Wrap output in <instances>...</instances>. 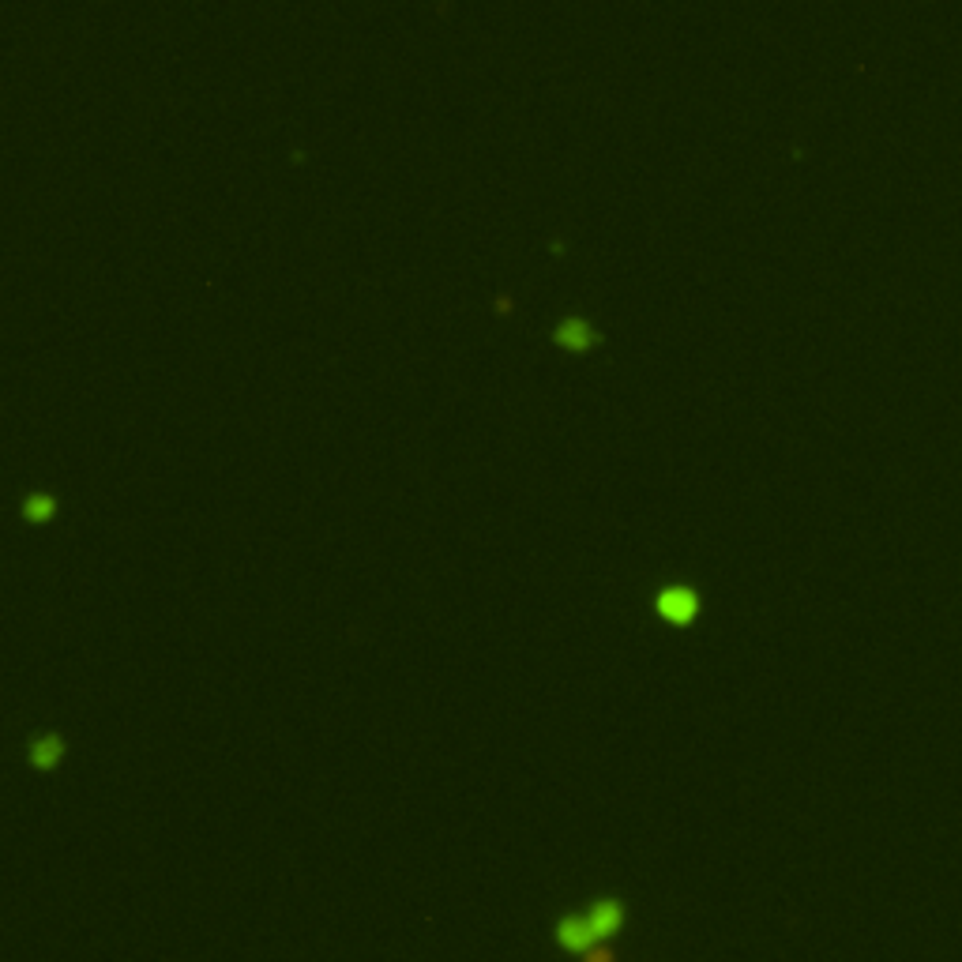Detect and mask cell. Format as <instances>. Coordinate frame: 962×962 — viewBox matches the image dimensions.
Masks as SVG:
<instances>
[{
	"mask_svg": "<svg viewBox=\"0 0 962 962\" xmlns=\"http://www.w3.org/2000/svg\"><path fill=\"white\" fill-rule=\"evenodd\" d=\"M23 508H27V515H34V519H42V515L53 512V497H46V493H31V497H27V504H23Z\"/></svg>",
	"mask_w": 962,
	"mask_h": 962,
	"instance_id": "cell-6",
	"label": "cell"
},
{
	"mask_svg": "<svg viewBox=\"0 0 962 962\" xmlns=\"http://www.w3.org/2000/svg\"><path fill=\"white\" fill-rule=\"evenodd\" d=\"M658 609H662L666 617H673V621H684V617L696 613V590H688V587L662 590V594H658Z\"/></svg>",
	"mask_w": 962,
	"mask_h": 962,
	"instance_id": "cell-4",
	"label": "cell"
},
{
	"mask_svg": "<svg viewBox=\"0 0 962 962\" xmlns=\"http://www.w3.org/2000/svg\"><path fill=\"white\" fill-rule=\"evenodd\" d=\"M31 767H38V771H53L57 763H61L64 756V741L61 733H42V737H34L31 741Z\"/></svg>",
	"mask_w": 962,
	"mask_h": 962,
	"instance_id": "cell-3",
	"label": "cell"
},
{
	"mask_svg": "<svg viewBox=\"0 0 962 962\" xmlns=\"http://www.w3.org/2000/svg\"><path fill=\"white\" fill-rule=\"evenodd\" d=\"M557 342L560 346H572V350H587L590 342H594V331H590L587 320H579V316H564L557 324Z\"/></svg>",
	"mask_w": 962,
	"mask_h": 962,
	"instance_id": "cell-5",
	"label": "cell"
},
{
	"mask_svg": "<svg viewBox=\"0 0 962 962\" xmlns=\"http://www.w3.org/2000/svg\"><path fill=\"white\" fill-rule=\"evenodd\" d=\"M553 940L564 955H587L590 947L598 944L583 914H560L557 925H553Z\"/></svg>",
	"mask_w": 962,
	"mask_h": 962,
	"instance_id": "cell-2",
	"label": "cell"
},
{
	"mask_svg": "<svg viewBox=\"0 0 962 962\" xmlns=\"http://www.w3.org/2000/svg\"><path fill=\"white\" fill-rule=\"evenodd\" d=\"M579 959H583V962H621V959H617V951H613L609 944H594L587 955H579Z\"/></svg>",
	"mask_w": 962,
	"mask_h": 962,
	"instance_id": "cell-7",
	"label": "cell"
},
{
	"mask_svg": "<svg viewBox=\"0 0 962 962\" xmlns=\"http://www.w3.org/2000/svg\"><path fill=\"white\" fill-rule=\"evenodd\" d=\"M587 925L590 932H594V940L598 944H606V940H613V936H621L624 921H628V906H624L617 895H606V899H594L587 906Z\"/></svg>",
	"mask_w": 962,
	"mask_h": 962,
	"instance_id": "cell-1",
	"label": "cell"
}]
</instances>
